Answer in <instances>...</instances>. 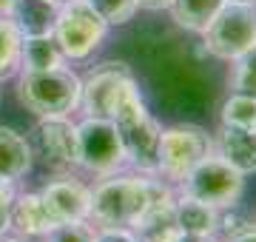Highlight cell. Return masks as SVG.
Wrapping results in <instances>:
<instances>
[{
	"mask_svg": "<svg viewBox=\"0 0 256 242\" xmlns=\"http://www.w3.org/2000/svg\"><path fill=\"white\" fill-rule=\"evenodd\" d=\"M148 205L146 174H111L92 188L88 222L94 228H131Z\"/></svg>",
	"mask_w": 256,
	"mask_h": 242,
	"instance_id": "obj_1",
	"label": "cell"
},
{
	"mask_svg": "<svg viewBox=\"0 0 256 242\" xmlns=\"http://www.w3.org/2000/svg\"><path fill=\"white\" fill-rule=\"evenodd\" d=\"M114 126L120 131L128 166L137 174L156 177V154H160L162 126L151 117L140 92H134L131 97H126L120 102V108L114 112Z\"/></svg>",
	"mask_w": 256,
	"mask_h": 242,
	"instance_id": "obj_2",
	"label": "cell"
},
{
	"mask_svg": "<svg viewBox=\"0 0 256 242\" xmlns=\"http://www.w3.org/2000/svg\"><path fill=\"white\" fill-rule=\"evenodd\" d=\"M80 77L68 66L46 72H20L18 97L37 117H57L80 108Z\"/></svg>",
	"mask_w": 256,
	"mask_h": 242,
	"instance_id": "obj_3",
	"label": "cell"
},
{
	"mask_svg": "<svg viewBox=\"0 0 256 242\" xmlns=\"http://www.w3.org/2000/svg\"><path fill=\"white\" fill-rule=\"evenodd\" d=\"M108 34V23L94 12L88 0H63L57 6L52 38L66 60H88Z\"/></svg>",
	"mask_w": 256,
	"mask_h": 242,
	"instance_id": "obj_4",
	"label": "cell"
},
{
	"mask_svg": "<svg viewBox=\"0 0 256 242\" xmlns=\"http://www.w3.org/2000/svg\"><path fill=\"white\" fill-rule=\"evenodd\" d=\"M214 151V140L191 122H180L160 134V154H156V177H162L171 186H180L191 168Z\"/></svg>",
	"mask_w": 256,
	"mask_h": 242,
	"instance_id": "obj_5",
	"label": "cell"
},
{
	"mask_svg": "<svg viewBox=\"0 0 256 242\" xmlns=\"http://www.w3.org/2000/svg\"><path fill=\"white\" fill-rule=\"evenodd\" d=\"M176 191L196 196L202 202L225 211V208H234L239 202V196L245 191V174H239L236 168L225 162L216 151H210L208 157L200 160L191 168V174L176 186Z\"/></svg>",
	"mask_w": 256,
	"mask_h": 242,
	"instance_id": "obj_6",
	"label": "cell"
},
{
	"mask_svg": "<svg viewBox=\"0 0 256 242\" xmlns=\"http://www.w3.org/2000/svg\"><path fill=\"white\" fill-rule=\"evenodd\" d=\"M80 83H82L80 88L82 114L86 117H106V120H114V112L120 108V102L131 97L134 92H140L131 68L126 63H117V60L94 66Z\"/></svg>",
	"mask_w": 256,
	"mask_h": 242,
	"instance_id": "obj_7",
	"label": "cell"
},
{
	"mask_svg": "<svg viewBox=\"0 0 256 242\" xmlns=\"http://www.w3.org/2000/svg\"><path fill=\"white\" fill-rule=\"evenodd\" d=\"M205 52L220 60H236L256 43V3H225L202 32Z\"/></svg>",
	"mask_w": 256,
	"mask_h": 242,
	"instance_id": "obj_8",
	"label": "cell"
},
{
	"mask_svg": "<svg viewBox=\"0 0 256 242\" xmlns=\"http://www.w3.org/2000/svg\"><path fill=\"white\" fill-rule=\"evenodd\" d=\"M77 146H80V168H86L94 177H111L128 166L114 120L86 117L82 122H77Z\"/></svg>",
	"mask_w": 256,
	"mask_h": 242,
	"instance_id": "obj_9",
	"label": "cell"
},
{
	"mask_svg": "<svg viewBox=\"0 0 256 242\" xmlns=\"http://www.w3.org/2000/svg\"><path fill=\"white\" fill-rule=\"evenodd\" d=\"M174 200L176 191L171 182H165L162 177H148V205L131 225L140 242H180L182 231L176 222Z\"/></svg>",
	"mask_w": 256,
	"mask_h": 242,
	"instance_id": "obj_10",
	"label": "cell"
},
{
	"mask_svg": "<svg viewBox=\"0 0 256 242\" xmlns=\"http://www.w3.org/2000/svg\"><path fill=\"white\" fill-rule=\"evenodd\" d=\"M32 151L54 171H74L80 168V146H77V122L68 114L40 117L32 137Z\"/></svg>",
	"mask_w": 256,
	"mask_h": 242,
	"instance_id": "obj_11",
	"label": "cell"
},
{
	"mask_svg": "<svg viewBox=\"0 0 256 242\" xmlns=\"http://www.w3.org/2000/svg\"><path fill=\"white\" fill-rule=\"evenodd\" d=\"M40 196L46 200L52 216L57 220V225L63 222H80V220H88V211H92V188L80 182L74 177H60L52 180L40 188Z\"/></svg>",
	"mask_w": 256,
	"mask_h": 242,
	"instance_id": "obj_12",
	"label": "cell"
},
{
	"mask_svg": "<svg viewBox=\"0 0 256 242\" xmlns=\"http://www.w3.org/2000/svg\"><path fill=\"white\" fill-rule=\"evenodd\" d=\"M214 151L225 162L236 168L239 174H256V128H239V126H222Z\"/></svg>",
	"mask_w": 256,
	"mask_h": 242,
	"instance_id": "obj_13",
	"label": "cell"
},
{
	"mask_svg": "<svg viewBox=\"0 0 256 242\" xmlns=\"http://www.w3.org/2000/svg\"><path fill=\"white\" fill-rule=\"evenodd\" d=\"M57 225V220L52 216L46 200L40 196V191L34 194H18L14 205H12V228L20 236H43Z\"/></svg>",
	"mask_w": 256,
	"mask_h": 242,
	"instance_id": "obj_14",
	"label": "cell"
},
{
	"mask_svg": "<svg viewBox=\"0 0 256 242\" xmlns=\"http://www.w3.org/2000/svg\"><path fill=\"white\" fill-rule=\"evenodd\" d=\"M32 160H34V151L26 134L0 126V180L18 182L32 171Z\"/></svg>",
	"mask_w": 256,
	"mask_h": 242,
	"instance_id": "obj_15",
	"label": "cell"
},
{
	"mask_svg": "<svg viewBox=\"0 0 256 242\" xmlns=\"http://www.w3.org/2000/svg\"><path fill=\"white\" fill-rule=\"evenodd\" d=\"M176 222L182 234H220V208L176 191Z\"/></svg>",
	"mask_w": 256,
	"mask_h": 242,
	"instance_id": "obj_16",
	"label": "cell"
},
{
	"mask_svg": "<svg viewBox=\"0 0 256 242\" xmlns=\"http://www.w3.org/2000/svg\"><path fill=\"white\" fill-rule=\"evenodd\" d=\"M66 66V57L52 34H28L20 46V72H46Z\"/></svg>",
	"mask_w": 256,
	"mask_h": 242,
	"instance_id": "obj_17",
	"label": "cell"
},
{
	"mask_svg": "<svg viewBox=\"0 0 256 242\" xmlns=\"http://www.w3.org/2000/svg\"><path fill=\"white\" fill-rule=\"evenodd\" d=\"M225 6V0H171V14H174L176 26L188 28V32H196L202 34L208 23L216 18V12Z\"/></svg>",
	"mask_w": 256,
	"mask_h": 242,
	"instance_id": "obj_18",
	"label": "cell"
},
{
	"mask_svg": "<svg viewBox=\"0 0 256 242\" xmlns=\"http://www.w3.org/2000/svg\"><path fill=\"white\" fill-rule=\"evenodd\" d=\"M20 46H23V34L18 23L12 18H0V80L20 72Z\"/></svg>",
	"mask_w": 256,
	"mask_h": 242,
	"instance_id": "obj_19",
	"label": "cell"
},
{
	"mask_svg": "<svg viewBox=\"0 0 256 242\" xmlns=\"http://www.w3.org/2000/svg\"><path fill=\"white\" fill-rule=\"evenodd\" d=\"M230 92L256 97V43L248 48L245 54L230 60V77H228Z\"/></svg>",
	"mask_w": 256,
	"mask_h": 242,
	"instance_id": "obj_20",
	"label": "cell"
},
{
	"mask_svg": "<svg viewBox=\"0 0 256 242\" xmlns=\"http://www.w3.org/2000/svg\"><path fill=\"white\" fill-rule=\"evenodd\" d=\"M222 126H239V128H256V97L230 92V97L222 102Z\"/></svg>",
	"mask_w": 256,
	"mask_h": 242,
	"instance_id": "obj_21",
	"label": "cell"
},
{
	"mask_svg": "<svg viewBox=\"0 0 256 242\" xmlns=\"http://www.w3.org/2000/svg\"><path fill=\"white\" fill-rule=\"evenodd\" d=\"M43 242H97V228H94L88 220H80V222H63L54 225L48 234L40 236Z\"/></svg>",
	"mask_w": 256,
	"mask_h": 242,
	"instance_id": "obj_22",
	"label": "cell"
},
{
	"mask_svg": "<svg viewBox=\"0 0 256 242\" xmlns=\"http://www.w3.org/2000/svg\"><path fill=\"white\" fill-rule=\"evenodd\" d=\"M94 6V12L100 14L108 26H122L128 20H134L137 14V0H88Z\"/></svg>",
	"mask_w": 256,
	"mask_h": 242,
	"instance_id": "obj_23",
	"label": "cell"
},
{
	"mask_svg": "<svg viewBox=\"0 0 256 242\" xmlns=\"http://www.w3.org/2000/svg\"><path fill=\"white\" fill-rule=\"evenodd\" d=\"M14 182L9 180H0V236L12 228V205H14Z\"/></svg>",
	"mask_w": 256,
	"mask_h": 242,
	"instance_id": "obj_24",
	"label": "cell"
},
{
	"mask_svg": "<svg viewBox=\"0 0 256 242\" xmlns=\"http://www.w3.org/2000/svg\"><path fill=\"white\" fill-rule=\"evenodd\" d=\"M97 242H140L131 228H97Z\"/></svg>",
	"mask_w": 256,
	"mask_h": 242,
	"instance_id": "obj_25",
	"label": "cell"
},
{
	"mask_svg": "<svg viewBox=\"0 0 256 242\" xmlns=\"http://www.w3.org/2000/svg\"><path fill=\"white\" fill-rule=\"evenodd\" d=\"M222 242H256V225L254 222L236 225L234 231L225 234V240H222Z\"/></svg>",
	"mask_w": 256,
	"mask_h": 242,
	"instance_id": "obj_26",
	"label": "cell"
},
{
	"mask_svg": "<svg viewBox=\"0 0 256 242\" xmlns=\"http://www.w3.org/2000/svg\"><path fill=\"white\" fill-rule=\"evenodd\" d=\"M140 9H148V12H162L171 6V0H137Z\"/></svg>",
	"mask_w": 256,
	"mask_h": 242,
	"instance_id": "obj_27",
	"label": "cell"
},
{
	"mask_svg": "<svg viewBox=\"0 0 256 242\" xmlns=\"http://www.w3.org/2000/svg\"><path fill=\"white\" fill-rule=\"evenodd\" d=\"M180 242H222V240H216V234H182Z\"/></svg>",
	"mask_w": 256,
	"mask_h": 242,
	"instance_id": "obj_28",
	"label": "cell"
},
{
	"mask_svg": "<svg viewBox=\"0 0 256 242\" xmlns=\"http://www.w3.org/2000/svg\"><path fill=\"white\" fill-rule=\"evenodd\" d=\"M14 6H18V0H0V18H12Z\"/></svg>",
	"mask_w": 256,
	"mask_h": 242,
	"instance_id": "obj_29",
	"label": "cell"
},
{
	"mask_svg": "<svg viewBox=\"0 0 256 242\" xmlns=\"http://www.w3.org/2000/svg\"><path fill=\"white\" fill-rule=\"evenodd\" d=\"M0 242H23V240H20V236H6V234H3V236H0Z\"/></svg>",
	"mask_w": 256,
	"mask_h": 242,
	"instance_id": "obj_30",
	"label": "cell"
},
{
	"mask_svg": "<svg viewBox=\"0 0 256 242\" xmlns=\"http://www.w3.org/2000/svg\"><path fill=\"white\" fill-rule=\"evenodd\" d=\"M225 3H256V0H225Z\"/></svg>",
	"mask_w": 256,
	"mask_h": 242,
	"instance_id": "obj_31",
	"label": "cell"
},
{
	"mask_svg": "<svg viewBox=\"0 0 256 242\" xmlns=\"http://www.w3.org/2000/svg\"><path fill=\"white\" fill-rule=\"evenodd\" d=\"M43 3H52V6H60V0H43Z\"/></svg>",
	"mask_w": 256,
	"mask_h": 242,
	"instance_id": "obj_32",
	"label": "cell"
},
{
	"mask_svg": "<svg viewBox=\"0 0 256 242\" xmlns=\"http://www.w3.org/2000/svg\"><path fill=\"white\" fill-rule=\"evenodd\" d=\"M60 3H63V0H60Z\"/></svg>",
	"mask_w": 256,
	"mask_h": 242,
	"instance_id": "obj_33",
	"label": "cell"
}]
</instances>
